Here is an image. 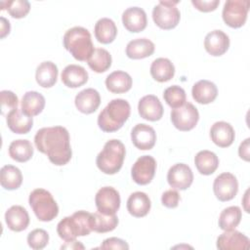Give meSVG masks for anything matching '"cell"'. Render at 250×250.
<instances>
[{
	"mask_svg": "<svg viewBox=\"0 0 250 250\" xmlns=\"http://www.w3.org/2000/svg\"><path fill=\"white\" fill-rule=\"evenodd\" d=\"M34 144L36 148L57 166L65 165L71 158L69 133L62 126L39 129L34 136Z\"/></svg>",
	"mask_w": 250,
	"mask_h": 250,
	"instance_id": "1",
	"label": "cell"
},
{
	"mask_svg": "<svg viewBox=\"0 0 250 250\" xmlns=\"http://www.w3.org/2000/svg\"><path fill=\"white\" fill-rule=\"evenodd\" d=\"M131 106L124 99L111 100L98 116V125L104 132L111 133L119 130L129 118Z\"/></svg>",
	"mask_w": 250,
	"mask_h": 250,
	"instance_id": "2",
	"label": "cell"
},
{
	"mask_svg": "<svg viewBox=\"0 0 250 250\" xmlns=\"http://www.w3.org/2000/svg\"><path fill=\"white\" fill-rule=\"evenodd\" d=\"M62 42L63 47L80 62L87 61L95 50L89 30L82 26H74L66 30Z\"/></svg>",
	"mask_w": 250,
	"mask_h": 250,
	"instance_id": "3",
	"label": "cell"
},
{
	"mask_svg": "<svg viewBox=\"0 0 250 250\" xmlns=\"http://www.w3.org/2000/svg\"><path fill=\"white\" fill-rule=\"evenodd\" d=\"M92 231V213L84 210L76 211L64 217L57 226L59 236L64 241H71L77 236H85Z\"/></svg>",
	"mask_w": 250,
	"mask_h": 250,
	"instance_id": "4",
	"label": "cell"
},
{
	"mask_svg": "<svg viewBox=\"0 0 250 250\" xmlns=\"http://www.w3.org/2000/svg\"><path fill=\"white\" fill-rule=\"evenodd\" d=\"M126 154L125 146L119 140L112 139L107 141L102 151L97 155L96 164L104 174H116L122 167Z\"/></svg>",
	"mask_w": 250,
	"mask_h": 250,
	"instance_id": "5",
	"label": "cell"
},
{
	"mask_svg": "<svg viewBox=\"0 0 250 250\" xmlns=\"http://www.w3.org/2000/svg\"><path fill=\"white\" fill-rule=\"evenodd\" d=\"M29 205L37 219L41 222H50L59 214V206L50 191L44 188H35L29 194Z\"/></svg>",
	"mask_w": 250,
	"mask_h": 250,
	"instance_id": "6",
	"label": "cell"
},
{
	"mask_svg": "<svg viewBox=\"0 0 250 250\" xmlns=\"http://www.w3.org/2000/svg\"><path fill=\"white\" fill-rule=\"evenodd\" d=\"M179 1H159L152 10L154 23L162 29H172L180 21L181 14L177 8Z\"/></svg>",
	"mask_w": 250,
	"mask_h": 250,
	"instance_id": "7",
	"label": "cell"
},
{
	"mask_svg": "<svg viewBox=\"0 0 250 250\" xmlns=\"http://www.w3.org/2000/svg\"><path fill=\"white\" fill-rule=\"evenodd\" d=\"M250 2L248 0H228L226 1L222 17L226 24L232 28L241 27L247 19Z\"/></svg>",
	"mask_w": 250,
	"mask_h": 250,
	"instance_id": "8",
	"label": "cell"
},
{
	"mask_svg": "<svg viewBox=\"0 0 250 250\" xmlns=\"http://www.w3.org/2000/svg\"><path fill=\"white\" fill-rule=\"evenodd\" d=\"M198 119V110L190 103H185L182 106L173 108L171 111V121L180 131H190L197 124Z\"/></svg>",
	"mask_w": 250,
	"mask_h": 250,
	"instance_id": "9",
	"label": "cell"
},
{
	"mask_svg": "<svg viewBox=\"0 0 250 250\" xmlns=\"http://www.w3.org/2000/svg\"><path fill=\"white\" fill-rule=\"evenodd\" d=\"M156 170V161L150 155H143L139 157L133 164L131 176L133 181L141 186L147 185L154 177Z\"/></svg>",
	"mask_w": 250,
	"mask_h": 250,
	"instance_id": "10",
	"label": "cell"
},
{
	"mask_svg": "<svg viewBox=\"0 0 250 250\" xmlns=\"http://www.w3.org/2000/svg\"><path fill=\"white\" fill-rule=\"evenodd\" d=\"M119 192L112 187H104L100 188L95 196L96 207L99 212L105 215L115 214L120 207Z\"/></svg>",
	"mask_w": 250,
	"mask_h": 250,
	"instance_id": "11",
	"label": "cell"
},
{
	"mask_svg": "<svg viewBox=\"0 0 250 250\" xmlns=\"http://www.w3.org/2000/svg\"><path fill=\"white\" fill-rule=\"evenodd\" d=\"M213 190L220 201L224 202L231 200L238 191V182L236 177L229 172L220 174L214 180Z\"/></svg>",
	"mask_w": 250,
	"mask_h": 250,
	"instance_id": "12",
	"label": "cell"
},
{
	"mask_svg": "<svg viewBox=\"0 0 250 250\" xmlns=\"http://www.w3.org/2000/svg\"><path fill=\"white\" fill-rule=\"evenodd\" d=\"M167 181L170 187L174 189L185 190L191 186L193 174L188 165L185 163H177L168 170Z\"/></svg>",
	"mask_w": 250,
	"mask_h": 250,
	"instance_id": "13",
	"label": "cell"
},
{
	"mask_svg": "<svg viewBox=\"0 0 250 250\" xmlns=\"http://www.w3.org/2000/svg\"><path fill=\"white\" fill-rule=\"evenodd\" d=\"M131 140L134 146L141 150L151 149L156 142V133L151 126L140 123L132 129Z\"/></svg>",
	"mask_w": 250,
	"mask_h": 250,
	"instance_id": "14",
	"label": "cell"
},
{
	"mask_svg": "<svg viewBox=\"0 0 250 250\" xmlns=\"http://www.w3.org/2000/svg\"><path fill=\"white\" fill-rule=\"evenodd\" d=\"M249 242V238L238 230H225L217 238V248L221 250L248 249Z\"/></svg>",
	"mask_w": 250,
	"mask_h": 250,
	"instance_id": "15",
	"label": "cell"
},
{
	"mask_svg": "<svg viewBox=\"0 0 250 250\" xmlns=\"http://www.w3.org/2000/svg\"><path fill=\"white\" fill-rule=\"evenodd\" d=\"M139 114L148 121H157L163 115V106L159 99L154 95L144 96L138 104Z\"/></svg>",
	"mask_w": 250,
	"mask_h": 250,
	"instance_id": "16",
	"label": "cell"
},
{
	"mask_svg": "<svg viewBox=\"0 0 250 250\" xmlns=\"http://www.w3.org/2000/svg\"><path fill=\"white\" fill-rule=\"evenodd\" d=\"M229 47V36L220 29H215L205 36L204 48L208 54L214 57L224 55Z\"/></svg>",
	"mask_w": 250,
	"mask_h": 250,
	"instance_id": "17",
	"label": "cell"
},
{
	"mask_svg": "<svg viewBox=\"0 0 250 250\" xmlns=\"http://www.w3.org/2000/svg\"><path fill=\"white\" fill-rule=\"evenodd\" d=\"M6 122L8 128L16 134H27L33 126L32 116L27 115L21 108L19 107H16L8 112Z\"/></svg>",
	"mask_w": 250,
	"mask_h": 250,
	"instance_id": "18",
	"label": "cell"
},
{
	"mask_svg": "<svg viewBox=\"0 0 250 250\" xmlns=\"http://www.w3.org/2000/svg\"><path fill=\"white\" fill-rule=\"evenodd\" d=\"M122 22L130 32H140L146 27L147 19L144 9L140 7L127 8L122 14Z\"/></svg>",
	"mask_w": 250,
	"mask_h": 250,
	"instance_id": "19",
	"label": "cell"
},
{
	"mask_svg": "<svg viewBox=\"0 0 250 250\" xmlns=\"http://www.w3.org/2000/svg\"><path fill=\"white\" fill-rule=\"evenodd\" d=\"M76 108L85 114L95 112L101 104V97L97 90L87 88L80 91L74 100Z\"/></svg>",
	"mask_w": 250,
	"mask_h": 250,
	"instance_id": "20",
	"label": "cell"
},
{
	"mask_svg": "<svg viewBox=\"0 0 250 250\" xmlns=\"http://www.w3.org/2000/svg\"><path fill=\"white\" fill-rule=\"evenodd\" d=\"M210 137L213 143L220 147L229 146L235 138L234 129L225 121L215 122L210 129Z\"/></svg>",
	"mask_w": 250,
	"mask_h": 250,
	"instance_id": "21",
	"label": "cell"
},
{
	"mask_svg": "<svg viewBox=\"0 0 250 250\" xmlns=\"http://www.w3.org/2000/svg\"><path fill=\"white\" fill-rule=\"evenodd\" d=\"M5 222L11 230L22 231L28 227L29 216L24 207L13 205L5 213Z\"/></svg>",
	"mask_w": 250,
	"mask_h": 250,
	"instance_id": "22",
	"label": "cell"
},
{
	"mask_svg": "<svg viewBox=\"0 0 250 250\" xmlns=\"http://www.w3.org/2000/svg\"><path fill=\"white\" fill-rule=\"evenodd\" d=\"M61 79L66 87L77 88L88 81V72L81 65L68 64L62 69Z\"/></svg>",
	"mask_w": 250,
	"mask_h": 250,
	"instance_id": "23",
	"label": "cell"
},
{
	"mask_svg": "<svg viewBox=\"0 0 250 250\" xmlns=\"http://www.w3.org/2000/svg\"><path fill=\"white\" fill-rule=\"evenodd\" d=\"M191 94L193 100L202 104H208L215 101L218 95L217 86L209 80H199L197 81L191 89Z\"/></svg>",
	"mask_w": 250,
	"mask_h": 250,
	"instance_id": "24",
	"label": "cell"
},
{
	"mask_svg": "<svg viewBox=\"0 0 250 250\" xmlns=\"http://www.w3.org/2000/svg\"><path fill=\"white\" fill-rule=\"evenodd\" d=\"M150 206L151 203L148 195L143 191L131 193L127 200V210L136 218L146 216L150 210Z\"/></svg>",
	"mask_w": 250,
	"mask_h": 250,
	"instance_id": "25",
	"label": "cell"
},
{
	"mask_svg": "<svg viewBox=\"0 0 250 250\" xmlns=\"http://www.w3.org/2000/svg\"><path fill=\"white\" fill-rule=\"evenodd\" d=\"M154 44L147 38H137L131 40L126 46V55L133 60L145 59L154 52Z\"/></svg>",
	"mask_w": 250,
	"mask_h": 250,
	"instance_id": "26",
	"label": "cell"
},
{
	"mask_svg": "<svg viewBox=\"0 0 250 250\" xmlns=\"http://www.w3.org/2000/svg\"><path fill=\"white\" fill-rule=\"evenodd\" d=\"M132 84V77L122 70H115L105 78V86L107 90L114 94L128 92L131 89Z\"/></svg>",
	"mask_w": 250,
	"mask_h": 250,
	"instance_id": "27",
	"label": "cell"
},
{
	"mask_svg": "<svg viewBox=\"0 0 250 250\" xmlns=\"http://www.w3.org/2000/svg\"><path fill=\"white\" fill-rule=\"evenodd\" d=\"M58 74V66L50 61H46L41 62L37 66L35 72V79L39 86L43 88H51L56 84Z\"/></svg>",
	"mask_w": 250,
	"mask_h": 250,
	"instance_id": "28",
	"label": "cell"
},
{
	"mask_svg": "<svg viewBox=\"0 0 250 250\" xmlns=\"http://www.w3.org/2000/svg\"><path fill=\"white\" fill-rule=\"evenodd\" d=\"M150 74L158 82H166L174 77L175 66L167 58L155 59L150 65Z\"/></svg>",
	"mask_w": 250,
	"mask_h": 250,
	"instance_id": "29",
	"label": "cell"
},
{
	"mask_svg": "<svg viewBox=\"0 0 250 250\" xmlns=\"http://www.w3.org/2000/svg\"><path fill=\"white\" fill-rule=\"evenodd\" d=\"M95 37L103 44L111 43L117 35V27L115 22L108 18L100 19L95 24Z\"/></svg>",
	"mask_w": 250,
	"mask_h": 250,
	"instance_id": "30",
	"label": "cell"
},
{
	"mask_svg": "<svg viewBox=\"0 0 250 250\" xmlns=\"http://www.w3.org/2000/svg\"><path fill=\"white\" fill-rule=\"evenodd\" d=\"M21 109L29 116H36L45 106V98L36 91L26 92L21 99Z\"/></svg>",
	"mask_w": 250,
	"mask_h": 250,
	"instance_id": "31",
	"label": "cell"
},
{
	"mask_svg": "<svg viewBox=\"0 0 250 250\" xmlns=\"http://www.w3.org/2000/svg\"><path fill=\"white\" fill-rule=\"evenodd\" d=\"M194 164L198 172L202 175L213 174L219 166L218 156L210 150H200L194 157Z\"/></svg>",
	"mask_w": 250,
	"mask_h": 250,
	"instance_id": "32",
	"label": "cell"
},
{
	"mask_svg": "<svg viewBox=\"0 0 250 250\" xmlns=\"http://www.w3.org/2000/svg\"><path fill=\"white\" fill-rule=\"evenodd\" d=\"M0 183L2 188L8 190L19 188L22 183L21 170L14 165L3 166L0 170Z\"/></svg>",
	"mask_w": 250,
	"mask_h": 250,
	"instance_id": "33",
	"label": "cell"
},
{
	"mask_svg": "<svg viewBox=\"0 0 250 250\" xmlns=\"http://www.w3.org/2000/svg\"><path fill=\"white\" fill-rule=\"evenodd\" d=\"M9 155L18 162H26L33 155V146L28 140H15L9 146Z\"/></svg>",
	"mask_w": 250,
	"mask_h": 250,
	"instance_id": "34",
	"label": "cell"
},
{
	"mask_svg": "<svg viewBox=\"0 0 250 250\" xmlns=\"http://www.w3.org/2000/svg\"><path fill=\"white\" fill-rule=\"evenodd\" d=\"M111 62V55L104 48H96L91 57L87 60L89 67L97 73L106 71L110 67Z\"/></svg>",
	"mask_w": 250,
	"mask_h": 250,
	"instance_id": "35",
	"label": "cell"
},
{
	"mask_svg": "<svg viewBox=\"0 0 250 250\" xmlns=\"http://www.w3.org/2000/svg\"><path fill=\"white\" fill-rule=\"evenodd\" d=\"M242 217L241 209L238 206L225 208L219 217V227L223 230L234 229L240 223Z\"/></svg>",
	"mask_w": 250,
	"mask_h": 250,
	"instance_id": "36",
	"label": "cell"
},
{
	"mask_svg": "<svg viewBox=\"0 0 250 250\" xmlns=\"http://www.w3.org/2000/svg\"><path fill=\"white\" fill-rule=\"evenodd\" d=\"M118 225V218L115 214L105 215L101 212L92 213V230L100 233L113 230Z\"/></svg>",
	"mask_w": 250,
	"mask_h": 250,
	"instance_id": "37",
	"label": "cell"
},
{
	"mask_svg": "<svg viewBox=\"0 0 250 250\" xmlns=\"http://www.w3.org/2000/svg\"><path fill=\"white\" fill-rule=\"evenodd\" d=\"M0 5L1 9H6L8 13L15 19L24 18L30 10V3L26 0L2 1Z\"/></svg>",
	"mask_w": 250,
	"mask_h": 250,
	"instance_id": "38",
	"label": "cell"
},
{
	"mask_svg": "<svg viewBox=\"0 0 250 250\" xmlns=\"http://www.w3.org/2000/svg\"><path fill=\"white\" fill-rule=\"evenodd\" d=\"M163 98L170 107L177 108L182 106L186 103L187 96L185 90L182 87L178 85H173L165 89Z\"/></svg>",
	"mask_w": 250,
	"mask_h": 250,
	"instance_id": "39",
	"label": "cell"
},
{
	"mask_svg": "<svg viewBox=\"0 0 250 250\" xmlns=\"http://www.w3.org/2000/svg\"><path fill=\"white\" fill-rule=\"evenodd\" d=\"M49 242V234L45 229H36L27 235L28 246L34 250L43 249Z\"/></svg>",
	"mask_w": 250,
	"mask_h": 250,
	"instance_id": "40",
	"label": "cell"
},
{
	"mask_svg": "<svg viewBox=\"0 0 250 250\" xmlns=\"http://www.w3.org/2000/svg\"><path fill=\"white\" fill-rule=\"evenodd\" d=\"M1 99V113L5 115L7 111H11L12 109L18 107L19 99L16 94L9 90H3L0 92Z\"/></svg>",
	"mask_w": 250,
	"mask_h": 250,
	"instance_id": "41",
	"label": "cell"
},
{
	"mask_svg": "<svg viewBox=\"0 0 250 250\" xmlns=\"http://www.w3.org/2000/svg\"><path fill=\"white\" fill-rule=\"evenodd\" d=\"M181 199L180 193L176 189H168L162 193L161 202L167 208H176Z\"/></svg>",
	"mask_w": 250,
	"mask_h": 250,
	"instance_id": "42",
	"label": "cell"
},
{
	"mask_svg": "<svg viewBox=\"0 0 250 250\" xmlns=\"http://www.w3.org/2000/svg\"><path fill=\"white\" fill-rule=\"evenodd\" d=\"M100 248L102 249H129L127 242L118 237H109L103 241Z\"/></svg>",
	"mask_w": 250,
	"mask_h": 250,
	"instance_id": "43",
	"label": "cell"
},
{
	"mask_svg": "<svg viewBox=\"0 0 250 250\" xmlns=\"http://www.w3.org/2000/svg\"><path fill=\"white\" fill-rule=\"evenodd\" d=\"M191 4L201 12H211L216 10L220 0H191Z\"/></svg>",
	"mask_w": 250,
	"mask_h": 250,
	"instance_id": "44",
	"label": "cell"
},
{
	"mask_svg": "<svg viewBox=\"0 0 250 250\" xmlns=\"http://www.w3.org/2000/svg\"><path fill=\"white\" fill-rule=\"evenodd\" d=\"M250 139L247 138L245 139L239 146L238 147V154L240 158H242L245 161H249L250 159Z\"/></svg>",
	"mask_w": 250,
	"mask_h": 250,
	"instance_id": "45",
	"label": "cell"
},
{
	"mask_svg": "<svg viewBox=\"0 0 250 250\" xmlns=\"http://www.w3.org/2000/svg\"><path fill=\"white\" fill-rule=\"evenodd\" d=\"M0 21H1V35H0V37L4 38L7 34L10 33L11 25H10L9 21H7L4 17H1Z\"/></svg>",
	"mask_w": 250,
	"mask_h": 250,
	"instance_id": "46",
	"label": "cell"
},
{
	"mask_svg": "<svg viewBox=\"0 0 250 250\" xmlns=\"http://www.w3.org/2000/svg\"><path fill=\"white\" fill-rule=\"evenodd\" d=\"M62 249H84V245L76 239L71 241H65V244L61 247Z\"/></svg>",
	"mask_w": 250,
	"mask_h": 250,
	"instance_id": "47",
	"label": "cell"
}]
</instances>
